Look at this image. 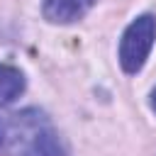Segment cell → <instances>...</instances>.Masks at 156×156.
I'll use <instances>...</instances> for the list:
<instances>
[{
  "mask_svg": "<svg viewBox=\"0 0 156 156\" xmlns=\"http://www.w3.org/2000/svg\"><path fill=\"white\" fill-rule=\"evenodd\" d=\"M0 156H63L51 119L34 107L0 115Z\"/></svg>",
  "mask_w": 156,
  "mask_h": 156,
  "instance_id": "obj_1",
  "label": "cell"
},
{
  "mask_svg": "<svg viewBox=\"0 0 156 156\" xmlns=\"http://www.w3.org/2000/svg\"><path fill=\"white\" fill-rule=\"evenodd\" d=\"M156 39V17L154 15H141L136 17L122 34L119 41V63L127 73L141 71L144 61L149 58V51Z\"/></svg>",
  "mask_w": 156,
  "mask_h": 156,
  "instance_id": "obj_2",
  "label": "cell"
},
{
  "mask_svg": "<svg viewBox=\"0 0 156 156\" xmlns=\"http://www.w3.org/2000/svg\"><path fill=\"white\" fill-rule=\"evenodd\" d=\"M95 0H44V17L49 22H58V24H68L80 20Z\"/></svg>",
  "mask_w": 156,
  "mask_h": 156,
  "instance_id": "obj_3",
  "label": "cell"
},
{
  "mask_svg": "<svg viewBox=\"0 0 156 156\" xmlns=\"http://www.w3.org/2000/svg\"><path fill=\"white\" fill-rule=\"evenodd\" d=\"M24 90V76L20 68L0 63V107L17 100Z\"/></svg>",
  "mask_w": 156,
  "mask_h": 156,
  "instance_id": "obj_4",
  "label": "cell"
},
{
  "mask_svg": "<svg viewBox=\"0 0 156 156\" xmlns=\"http://www.w3.org/2000/svg\"><path fill=\"white\" fill-rule=\"evenodd\" d=\"M151 107H154V112H156V90L151 93Z\"/></svg>",
  "mask_w": 156,
  "mask_h": 156,
  "instance_id": "obj_5",
  "label": "cell"
}]
</instances>
